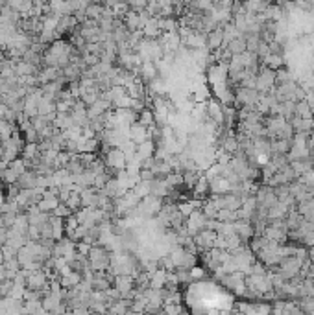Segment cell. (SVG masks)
I'll return each instance as SVG.
<instances>
[{"label": "cell", "mask_w": 314, "mask_h": 315, "mask_svg": "<svg viewBox=\"0 0 314 315\" xmlns=\"http://www.w3.org/2000/svg\"><path fill=\"white\" fill-rule=\"evenodd\" d=\"M296 116H298V118H301V120H311V118H314L313 109L309 107L307 100L296 102Z\"/></svg>", "instance_id": "obj_15"}, {"label": "cell", "mask_w": 314, "mask_h": 315, "mask_svg": "<svg viewBox=\"0 0 314 315\" xmlns=\"http://www.w3.org/2000/svg\"><path fill=\"white\" fill-rule=\"evenodd\" d=\"M17 188L19 190H37L39 188V175L33 170H28L26 174H22L17 179Z\"/></svg>", "instance_id": "obj_8"}, {"label": "cell", "mask_w": 314, "mask_h": 315, "mask_svg": "<svg viewBox=\"0 0 314 315\" xmlns=\"http://www.w3.org/2000/svg\"><path fill=\"white\" fill-rule=\"evenodd\" d=\"M113 288L122 295V299H133V291H135L133 277H117Z\"/></svg>", "instance_id": "obj_6"}, {"label": "cell", "mask_w": 314, "mask_h": 315, "mask_svg": "<svg viewBox=\"0 0 314 315\" xmlns=\"http://www.w3.org/2000/svg\"><path fill=\"white\" fill-rule=\"evenodd\" d=\"M89 284H91L92 291H102L104 293V291H109L113 288L115 277H111L107 271H94Z\"/></svg>", "instance_id": "obj_3"}, {"label": "cell", "mask_w": 314, "mask_h": 315, "mask_svg": "<svg viewBox=\"0 0 314 315\" xmlns=\"http://www.w3.org/2000/svg\"><path fill=\"white\" fill-rule=\"evenodd\" d=\"M226 50H228V54L233 58V56H242V54H246V39H244L242 33H238L233 41H229L228 46H224Z\"/></svg>", "instance_id": "obj_11"}, {"label": "cell", "mask_w": 314, "mask_h": 315, "mask_svg": "<svg viewBox=\"0 0 314 315\" xmlns=\"http://www.w3.org/2000/svg\"><path fill=\"white\" fill-rule=\"evenodd\" d=\"M104 315H117V314H113L111 310H107V312H105V314H104Z\"/></svg>", "instance_id": "obj_26"}, {"label": "cell", "mask_w": 314, "mask_h": 315, "mask_svg": "<svg viewBox=\"0 0 314 315\" xmlns=\"http://www.w3.org/2000/svg\"><path fill=\"white\" fill-rule=\"evenodd\" d=\"M288 81H294V76H292V74H290V72H288L285 66L275 72V87L285 85V83H288Z\"/></svg>", "instance_id": "obj_18"}, {"label": "cell", "mask_w": 314, "mask_h": 315, "mask_svg": "<svg viewBox=\"0 0 314 315\" xmlns=\"http://www.w3.org/2000/svg\"><path fill=\"white\" fill-rule=\"evenodd\" d=\"M7 245V229L0 227V249Z\"/></svg>", "instance_id": "obj_24"}, {"label": "cell", "mask_w": 314, "mask_h": 315, "mask_svg": "<svg viewBox=\"0 0 314 315\" xmlns=\"http://www.w3.org/2000/svg\"><path fill=\"white\" fill-rule=\"evenodd\" d=\"M128 136H130V140L135 144V146H139V144H143V142L150 140L148 138V129L143 127L139 122L131 124L130 126V131H128Z\"/></svg>", "instance_id": "obj_10"}, {"label": "cell", "mask_w": 314, "mask_h": 315, "mask_svg": "<svg viewBox=\"0 0 314 315\" xmlns=\"http://www.w3.org/2000/svg\"><path fill=\"white\" fill-rule=\"evenodd\" d=\"M309 260H311V262L314 264V245H313V247H309Z\"/></svg>", "instance_id": "obj_25"}, {"label": "cell", "mask_w": 314, "mask_h": 315, "mask_svg": "<svg viewBox=\"0 0 314 315\" xmlns=\"http://www.w3.org/2000/svg\"><path fill=\"white\" fill-rule=\"evenodd\" d=\"M174 275H176V278H177V284L192 282V275H190V271H187V269H176L174 271Z\"/></svg>", "instance_id": "obj_20"}, {"label": "cell", "mask_w": 314, "mask_h": 315, "mask_svg": "<svg viewBox=\"0 0 314 315\" xmlns=\"http://www.w3.org/2000/svg\"><path fill=\"white\" fill-rule=\"evenodd\" d=\"M111 251L107 247H102V245H94L91 247V251L87 254V264L92 271H107L109 265H111Z\"/></svg>", "instance_id": "obj_1"}, {"label": "cell", "mask_w": 314, "mask_h": 315, "mask_svg": "<svg viewBox=\"0 0 314 315\" xmlns=\"http://www.w3.org/2000/svg\"><path fill=\"white\" fill-rule=\"evenodd\" d=\"M154 153H156V146H154V142L152 140H146L143 142V144H139L137 146V157L139 159H150V157H154Z\"/></svg>", "instance_id": "obj_16"}, {"label": "cell", "mask_w": 314, "mask_h": 315, "mask_svg": "<svg viewBox=\"0 0 314 315\" xmlns=\"http://www.w3.org/2000/svg\"><path fill=\"white\" fill-rule=\"evenodd\" d=\"M58 205H59V199H41L39 203H37V208L45 214H52Z\"/></svg>", "instance_id": "obj_19"}, {"label": "cell", "mask_w": 314, "mask_h": 315, "mask_svg": "<svg viewBox=\"0 0 314 315\" xmlns=\"http://www.w3.org/2000/svg\"><path fill=\"white\" fill-rule=\"evenodd\" d=\"M216 238H218V234L216 232H213V231H200L194 236V244H196V247H198V252L200 254H203V252H207V251H211V249H215V244H216Z\"/></svg>", "instance_id": "obj_4"}, {"label": "cell", "mask_w": 314, "mask_h": 315, "mask_svg": "<svg viewBox=\"0 0 314 315\" xmlns=\"http://www.w3.org/2000/svg\"><path fill=\"white\" fill-rule=\"evenodd\" d=\"M137 122L141 124V126H143V127H146V129H152V127H154V126H156V115H154V111H152V109H148V107H146V109H144L143 113H141V115H139Z\"/></svg>", "instance_id": "obj_17"}, {"label": "cell", "mask_w": 314, "mask_h": 315, "mask_svg": "<svg viewBox=\"0 0 314 315\" xmlns=\"http://www.w3.org/2000/svg\"><path fill=\"white\" fill-rule=\"evenodd\" d=\"M71 208L67 205H63V203H59L58 206H56V210L52 212V216H56V218H59V219H67L69 216H71Z\"/></svg>", "instance_id": "obj_21"}, {"label": "cell", "mask_w": 314, "mask_h": 315, "mask_svg": "<svg viewBox=\"0 0 314 315\" xmlns=\"http://www.w3.org/2000/svg\"><path fill=\"white\" fill-rule=\"evenodd\" d=\"M205 46H207L213 54L220 50L224 46V28H216V30L207 33V35H205Z\"/></svg>", "instance_id": "obj_9"}, {"label": "cell", "mask_w": 314, "mask_h": 315, "mask_svg": "<svg viewBox=\"0 0 314 315\" xmlns=\"http://www.w3.org/2000/svg\"><path fill=\"white\" fill-rule=\"evenodd\" d=\"M139 181H143V183H152V181H156V174L152 172V170H139Z\"/></svg>", "instance_id": "obj_22"}, {"label": "cell", "mask_w": 314, "mask_h": 315, "mask_svg": "<svg viewBox=\"0 0 314 315\" xmlns=\"http://www.w3.org/2000/svg\"><path fill=\"white\" fill-rule=\"evenodd\" d=\"M159 77V66L154 61H143L141 68H139V79L143 85H152Z\"/></svg>", "instance_id": "obj_5"}, {"label": "cell", "mask_w": 314, "mask_h": 315, "mask_svg": "<svg viewBox=\"0 0 314 315\" xmlns=\"http://www.w3.org/2000/svg\"><path fill=\"white\" fill-rule=\"evenodd\" d=\"M168 254H170L172 262L176 265V269L190 271L192 267H196V264H198L196 254H190V252H187L185 249H181V247H174L172 252H168Z\"/></svg>", "instance_id": "obj_2"}, {"label": "cell", "mask_w": 314, "mask_h": 315, "mask_svg": "<svg viewBox=\"0 0 314 315\" xmlns=\"http://www.w3.org/2000/svg\"><path fill=\"white\" fill-rule=\"evenodd\" d=\"M124 20V26L128 28V32L130 33H135V32H143V26H141V19H139V13L135 11H128L122 17Z\"/></svg>", "instance_id": "obj_12"}, {"label": "cell", "mask_w": 314, "mask_h": 315, "mask_svg": "<svg viewBox=\"0 0 314 315\" xmlns=\"http://www.w3.org/2000/svg\"><path fill=\"white\" fill-rule=\"evenodd\" d=\"M190 275H192V280H196V278H203L205 277V271L203 269H200V267H192V269H190Z\"/></svg>", "instance_id": "obj_23"}, {"label": "cell", "mask_w": 314, "mask_h": 315, "mask_svg": "<svg viewBox=\"0 0 314 315\" xmlns=\"http://www.w3.org/2000/svg\"><path fill=\"white\" fill-rule=\"evenodd\" d=\"M37 115L39 116H52L56 115V102H50L46 98H41L37 103Z\"/></svg>", "instance_id": "obj_14"}, {"label": "cell", "mask_w": 314, "mask_h": 315, "mask_svg": "<svg viewBox=\"0 0 314 315\" xmlns=\"http://www.w3.org/2000/svg\"><path fill=\"white\" fill-rule=\"evenodd\" d=\"M303 221H305V218H303L301 214L296 212V210H290V212L285 216V225H287L288 232H290V231H298Z\"/></svg>", "instance_id": "obj_13"}, {"label": "cell", "mask_w": 314, "mask_h": 315, "mask_svg": "<svg viewBox=\"0 0 314 315\" xmlns=\"http://www.w3.org/2000/svg\"><path fill=\"white\" fill-rule=\"evenodd\" d=\"M233 227H235V234L240 238V242L242 244L248 245L249 240L255 236V231H253V227H251V223L249 221H244V219H236L235 223H233Z\"/></svg>", "instance_id": "obj_7"}]
</instances>
